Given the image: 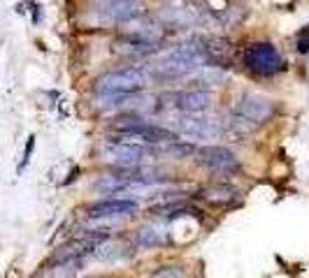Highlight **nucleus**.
I'll list each match as a JSON object with an SVG mask.
<instances>
[{
    "label": "nucleus",
    "mask_w": 309,
    "mask_h": 278,
    "mask_svg": "<svg viewBox=\"0 0 309 278\" xmlns=\"http://www.w3.org/2000/svg\"><path fill=\"white\" fill-rule=\"evenodd\" d=\"M102 160L116 165V167H140L149 158V146L138 142H126V139H110L100 146Z\"/></svg>",
    "instance_id": "20e7f679"
},
{
    "label": "nucleus",
    "mask_w": 309,
    "mask_h": 278,
    "mask_svg": "<svg viewBox=\"0 0 309 278\" xmlns=\"http://www.w3.org/2000/svg\"><path fill=\"white\" fill-rule=\"evenodd\" d=\"M195 148H198L195 144L184 142V139H177V142H170V144H160V153H163V155H170V158H175V160L193 158Z\"/></svg>",
    "instance_id": "ddd939ff"
},
{
    "label": "nucleus",
    "mask_w": 309,
    "mask_h": 278,
    "mask_svg": "<svg viewBox=\"0 0 309 278\" xmlns=\"http://www.w3.org/2000/svg\"><path fill=\"white\" fill-rule=\"evenodd\" d=\"M77 260H67V262H56L54 267H49L44 271L42 278H75L77 273Z\"/></svg>",
    "instance_id": "4468645a"
},
{
    "label": "nucleus",
    "mask_w": 309,
    "mask_h": 278,
    "mask_svg": "<svg viewBox=\"0 0 309 278\" xmlns=\"http://www.w3.org/2000/svg\"><path fill=\"white\" fill-rule=\"evenodd\" d=\"M170 128L177 137H193V139H210L219 135V126L214 121L204 118L202 114H182L170 121Z\"/></svg>",
    "instance_id": "423d86ee"
},
{
    "label": "nucleus",
    "mask_w": 309,
    "mask_h": 278,
    "mask_svg": "<svg viewBox=\"0 0 309 278\" xmlns=\"http://www.w3.org/2000/svg\"><path fill=\"white\" fill-rule=\"evenodd\" d=\"M86 211L91 218H123V216L138 211V202L128 197H105V200L88 204Z\"/></svg>",
    "instance_id": "1a4fd4ad"
},
{
    "label": "nucleus",
    "mask_w": 309,
    "mask_h": 278,
    "mask_svg": "<svg viewBox=\"0 0 309 278\" xmlns=\"http://www.w3.org/2000/svg\"><path fill=\"white\" fill-rule=\"evenodd\" d=\"M195 163L207 167L210 172H219V174H226V172H235L239 169V160L232 151H228L226 146H198L195 148Z\"/></svg>",
    "instance_id": "0eeeda50"
},
{
    "label": "nucleus",
    "mask_w": 309,
    "mask_h": 278,
    "mask_svg": "<svg viewBox=\"0 0 309 278\" xmlns=\"http://www.w3.org/2000/svg\"><path fill=\"white\" fill-rule=\"evenodd\" d=\"M272 109H274V104H272L270 98H265L260 93H244L235 104V118L239 123L260 126L272 116Z\"/></svg>",
    "instance_id": "39448f33"
},
{
    "label": "nucleus",
    "mask_w": 309,
    "mask_h": 278,
    "mask_svg": "<svg viewBox=\"0 0 309 278\" xmlns=\"http://www.w3.org/2000/svg\"><path fill=\"white\" fill-rule=\"evenodd\" d=\"M244 65L254 74H260V76H274L286 67L284 63V56L279 54L272 42H254L249 44L244 49Z\"/></svg>",
    "instance_id": "f03ea898"
},
{
    "label": "nucleus",
    "mask_w": 309,
    "mask_h": 278,
    "mask_svg": "<svg viewBox=\"0 0 309 278\" xmlns=\"http://www.w3.org/2000/svg\"><path fill=\"white\" fill-rule=\"evenodd\" d=\"M105 3H110V0H105Z\"/></svg>",
    "instance_id": "f3484780"
},
{
    "label": "nucleus",
    "mask_w": 309,
    "mask_h": 278,
    "mask_svg": "<svg viewBox=\"0 0 309 278\" xmlns=\"http://www.w3.org/2000/svg\"><path fill=\"white\" fill-rule=\"evenodd\" d=\"M144 14V7L135 0H110L105 5L98 10V17L105 19V21H116V23H123V21H132Z\"/></svg>",
    "instance_id": "9d476101"
},
{
    "label": "nucleus",
    "mask_w": 309,
    "mask_h": 278,
    "mask_svg": "<svg viewBox=\"0 0 309 278\" xmlns=\"http://www.w3.org/2000/svg\"><path fill=\"white\" fill-rule=\"evenodd\" d=\"M298 49L302 51V54H307V51H309V26H304L302 30L298 33Z\"/></svg>",
    "instance_id": "2eb2a0df"
},
{
    "label": "nucleus",
    "mask_w": 309,
    "mask_h": 278,
    "mask_svg": "<svg viewBox=\"0 0 309 278\" xmlns=\"http://www.w3.org/2000/svg\"><path fill=\"white\" fill-rule=\"evenodd\" d=\"M33 146H35V137H30V139H28V144H26V155H23V163H21V167H19V169H23L28 165V158H30V153H33Z\"/></svg>",
    "instance_id": "dca6fc26"
},
{
    "label": "nucleus",
    "mask_w": 309,
    "mask_h": 278,
    "mask_svg": "<svg viewBox=\"0 0 309 278\" xmlns=\"http://www.w3.org/2000/svg\"><path fill=\"white\" fill-rule=\"evenodd\" d=\"M165 239H167L165 229L158 227V225H144V227H140L135 232V244L140 248H156V246L165 244Z\"/></svg>",
    "instance_id": "f8f14e48"
},
{
    "label": "nucleus",
    "mask_w": 309,
    "mask_h": 278,
    "mask_svg": "<svg viewBox=\"0 0 309 278\" xmlns=\"http://www.w3.org/2000/svg\"><path fill=\"white\" fill-rule=\"evenodd\" d=\"M160 109H172L179 114H204L212 107V93L202 88H184L158 95Z\"/></svg>",
    "instance_id": "7ed1b4c3"
},
{
    "label": "nucleus",
    "mask_w": 309,
    "mask_h": 278,
    "mask_svg": "<svg viewBox=\"0 0 309 278\" xmlns=\"http://www.w3.org/2000/svg\"><path fill=\"white\" fill-rule=\"evenodd\" d=\"M151 74L147 67H123L102 74L95 82V91L100 98H119V95H135L149 84Z\"/></svg>",
    "instance_id": "f257e3e1"
},
{
    "label": "nucleus",
    "mask_w": 309,
    "mask_h": 278,
    "mask_svg": "<svg viewBox=\"0 0 309 278\" xmlns=\"http://www.w3.org/2000/svg\"><path fill=\"white\" fill-rule=\"evenodd\" d=\"M200 197H202L204 202L210 204H216V207H226V204H232L235 200H237V190L232 188V185H210V188H204L202 192H200Z\"/></svg>",
    "instance_id": "9b49d317"
},
{
    "label": "nucleus",
    "mask_w": 309,
    "mask_h": 278,
    "mask_svg": "<svg viewBox=\"0 0 309 278\" xmlns=\"http://www.w3.org/2000/svg\"><path fill=\"white\" fill-rule=\"evenodd\" d=\"M200 49L204 56V65L214 67H228L232 63V42L221 35H210V37H198Z\"/></svg>",
    "instance_id": "6e6552de"
}]
</instances>
